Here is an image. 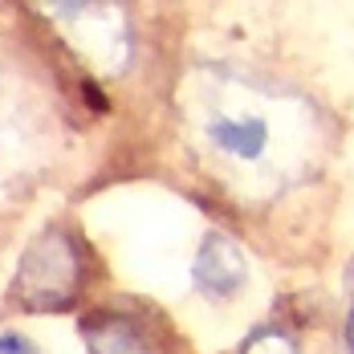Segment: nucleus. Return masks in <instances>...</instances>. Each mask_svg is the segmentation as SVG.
<instances>
[{
    "label": "nucleus",
    "mask_w": 354,
    "mask_h": 354,
    "mask_svg": "<svg viewBox=\"0 0 354 354\" xmlns=\"http://www.w3.org/2000/svg\"><path fill=\"white\" fill-rule=\"evenodd\" d=\"M77 252L73 241L62 228H49L45 236H37L25 261H21V277H17V293L25 297V306L33 310H62L73 301L77 289Z\"/></svg>",
    "instance_id": "1"
},
{
    "label": "nucleus",
    "mask_w": 354,
    "mask_h": 354,
    "mask_svg": "<svg viewBox=\"0 0 354 354\" xmlns=\"http://www.w3.org/2000/svg\"><path fill=\"white\" fill-rule=\"evenodd\" d=\"M204 139L232 163H261L269 151V118L252 110H216L204 122Z\"/></svg>",
    "instance_id": "2"
},
{
    "label": "nucleus",
    "mask_w": 354,
    "mask_h": 354,
    "mask_svg": "<svg viewBox=\"0 0 354 354\" xmlns=\"http://www.w3.org/2000/svg\"><path fill=\"white\" fill-rule=\"evenodd\" d=\"M192 277H196V285H200L208 297H232V293L245 289V281H248L245 252L232 245L228 236L208 232L204 245H200V252H196Z\"/></svg>",
    "instance_id": "3"
},
{
    "label": "nucleus",
    "mask_w": 354,
    "mask_h": 354,
    "mask_svg": "<svg viewBox=\"0 0 354 354\" xmlns=\"http://www.w3.org/2000/svg\"><path fill=\"white\" fill-rule=\"evenodd\" d=\"M86 342L94 354H139V334L122 318L86 322Z\"/></svg>",
    "instance_id": "4"
},
{
    "label": "nucleus",
    "mask_w": 354,
    "mask_h": 354,
    "mask_svg": "<svg viewBox=\"0 0 354 354\" xmlns=\"http://www.w3.org/2000/svg\"><path fill=\"white\" fill-rule=\"evenodd\" d=\"M41 8H45L62 29H82L90 17H102L110 4L106 0H41Z\"/></svg>",
    "instance_id": "5"
},
{
    "label": "nucleus",
    "mask_w": 354,
    "mask_h": 354,
    "mask_svg": "<svg viewBox=\"0 0 354 354\" xmlns=\"http://www.w3.org/2000/svg\"><path fill=\"white\" fill-rule=\"evenodd\" d=\"M245 354H293V342L285 334H277V330H265L245 346Z\"/></svg>",
    "instance_id": "6"
},
{
    "label": "nucleus",
    "mask_w": 354,
    "mask_h": 354,
    "mask_svg": "<svg viewBox=\"0 0 354 354\" xmlns=\"http://www.w3.org/2000/svg\"><path fill=\"white\" fill-rule=\"evenodd\" d=\"M0 354H37L21 334H0Z\"/></svg>",
    "instance_id": "7"
},
{
    "label": "nucleus",
    "mask_w": 354,
    "mask_h": 354,
    "mask_svg": "<svg viewBox=\"0 0 354 354\" xmlns=\"http://www.w3.org/2000/svg\"><path fill=\"white\" fill-rule=\"evenodd\" d=\"M346 338H351V354H354V306H351V322H346Z\"/></svg>",
    "instance_id": "8"
}]
</instances>
